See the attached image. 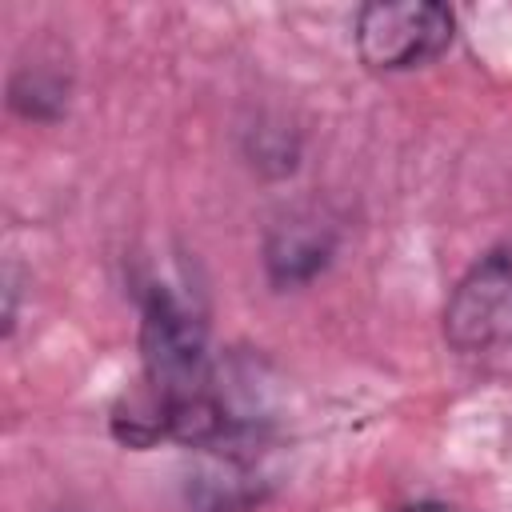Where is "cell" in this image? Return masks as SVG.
<instances>
[{
  "mask_svg": "<svg viewBox=\"0 0 512 512\" xmlns=\"http://www.w3.org/2000/svg\"><path fill=\"white\" fill-rule=\"evenodd\" d=\"M448 348L488 376H512V244L480 256L444 308Z\"/></svg>",
  "mask_w": 512,
  "mask_h": 512,
  "instance_id": "cell-1",
  "label": "cell"
},
{
  "mask_svg": "<svg viewBox=\"0 0 512 512\" xmlns=\"http://www.w3.org/2000/svg\"><path fill=\"white\" fill-rule=\"evenodd\" d=\"M452 12L432 0H376L356 12V52L376 72L432 64L452 44Z\"/></svg>",
  "mask_w": 512,
  "mask_h": 512,
  "instance_id": "cell-2",
  "label": "cell"
},
{
  "mask_svg": "<svg viewBox=\"0 0 512 512\" xmlns=\"http://www.w3.org/2000/svg\"><path fill=\"white\" fill-rule=\"evenodd\" d=\"M332 256V232L320 220H288L268 240V272L276 284L312 280Z\"/></svg>",
  "mask_w": 512,
  "mask_h": 512,
  "instance_id": "cell-3",
  "label": "cell"
}]
</instances>
